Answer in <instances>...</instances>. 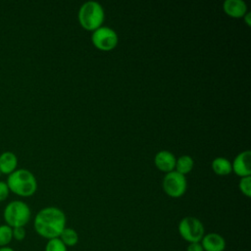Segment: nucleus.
<instances>
[{"mask_svg": "<svg viewBox=\"0 0 251 251\" xmlns=\"http://www.w3.org/2000/svg\"><path fill=\"white\" fill-rule=\"evenodd\" d=\"M33 226L41 237L48 240L57 238L66 227L65 213L57 207H45L35 215Z\"/></svg>", "mask_w": 251, "mask_h": 251, "instance_id": "nucleus-1", "label": "nucleus"}, {"mask_svg": "<svg viewBox=\"0 0 251 251\" xmlns=\"http://www.w3.org/2000/svg\"><path fill=\"white\" fill-rule=\"evenodd\" d=\"M9 190L13 193L28 197L35 193L37 189V181L33 174L25 169H18L12 172L7 178Z\"/></svg>", "mask_w": 251, "mask_h": 251, "instance_id": "nucleus-2", "label": "nucleus"}, {"mask_svg": "<svg viewBox=\"0 0 251 251\" xmlns=\"http://www.w3.org/2000/svg\"><path fill=\"white\" fill-rule=\"evenodd\" d=\"M77 18L80 25L83 28L93 31L100 27L104 22V9L97 1H86L80 6Z\"/></svg>", "mask_w": 251, "mask_h": 251, "instance_id": "nucleus-3", "label": "nucleus"}, {"mask_svg": "<svg viewBox=\"0 0 251 251\" xmlns=\"http://www.w3.org/2000/svg\"><path fill=\"white\" fill-rule=\"evenodd\" d=\"M31 212L28 205L21 200L9 202L3 212V218L9 226H25L30 220Z\"/></svg>", "mask_w": 251, "mask_h": 251, "instance_id": "nucleus-4", "label": "nucleus"}, {"mask_svg": "<svg viewBox=\"0 0 251 251\" xmlns=\"http://www.w3.org/2000/svg\"><path fill=\"white\" fill-rule=\"evenodd\" d=\"M178 233L188 243L200 242L205 234V228L202 222L192 216L184 217L178 223Z\"/></svg>", "mask_w": 251, "mask_h": 251, "instance_id": "nucleus-5", "label": "nucleus"}, {"mask_svg": "<svg viewBox=\"0 0 251 251\" xmlns=\"http://www.w3.org/2000/svg\"><path fill=\"white\" fill-rule=\"evenodd\" d=\"M162 186L166 194L173 198L182 196L187 188V181L185 176L177 173L176 171L169 172L165 175Z\"/></svg>", "mask_w": 251, "mask_h": 251, "instance_id": "nucleus-6", "label": "nucleus"}, {"mask_svg": "<svg viewBox=\"0 0 251 251\" xmlns=\"http://www.w3.org/2000/svg\"><path fill=\"white\" fill-rule=\"evenodd\" d=\"M91 41L97 49L101 51H111L117 46L119 38L117 32L113 28L101 25L93 30L91 34Z\"/></svg>", "mask_w": 251, "mask_h": 251, "instance_id": "nucleus-7", "label": "nucleus"}, {"mask_svg": "<svg viewBox=\"0 0 251 251\" xmlns=\"http://www.w3.org/2000/svg\"><path fill=\"white\" fill-rule=\"evenodd\" d=\"M251 152L249 150H245L240 152L231 163L232 171L239 176H250L251 175Z\"/></svg>", "mask_w": 251, "mask_h": 251, "instance_id": "nucleus-8", "label": "nucleus"}, {"mask_svg": "<svg viewBox=\"0 0 251 251\" xmlns=\"http://www.w3.org/2000/svg\"><path fill=\"white\" fill-rule=\"evenodd\" d=\"M176 161V156L168 150H161L157 152V154L154 157L155 166L160 171L165 172L166 174L175 170Z\"/></svg>", "mask_w": 251, "mask_h": 251, "instance_id": "nucleus-9", "label": "nucleus"}, {"mask_svg": "<svg viewBox=\"0 0 251 251\" xmlns=\"http://www.w3.org/2000/svg\"><path fill=\"white\" fill-rule=\"evenodd\" d=\"M200 243L204 251H224L226 249L225 238L216 232L204 234Z\"/></svg>", "mask_w": 251, "mask_h": 251, "instance_id": "nucleus-10", "label": "nucleus"}, {"mask_svg": "<svg viewBox=\"0 0 251 251\" xmlns=\"http://www.w3.org/2000/svg\"><path fill=\"white\" fill-rule=\"evenodd\" d=\"M225 13L231 18H243L247 13V5L243 0H225L223 3Z\"/></svg>", "mask_w": 251, "mask_h": 251, "instance_id": "nucleus-11", "label": "nucleus"}, {"mask_svg": "<svg viewBox=\"0 0 251 251\" xmlns=\"http://www.w3.org/2000/svg\"><path fill=\"white\" fill-rule=\"evenodd\" d=\"M18 165L17 156L11 151H5L0 155V173L10 175Z\"/></svg>", "mask_w": 251, "mask_h": 251, "instance_id": "nucleus-12", "label": "nucleus"}, {"mask_svg": "<svg viewBox=\"0 0 251 251\" xmlns=\"http://www.w3.org/2000/svg\"><path fill=\"white\" fill-rule=\"evenodd\" d=\"M212 170L218 176H227L232 172L231 163L225 157H217L212 161Z\"/></svg>", "mask_w": 251, "mask_h": 251, "instance_id": "nucleus-13", "label": "nucleus"}, {"mask_svg": "<svg viewBox=\"0 0 251 251\" xmlns=\"http://www.w3.org/2000/svg\"><path fill=\"white\" fill-rule=\"evenodd\" d=\"M193 166H194V161H193L192 157L189 155H182L176 159L175 171L185 176L192 171Z\"/></svg>", "mask_w": 251, "mask_h": 251, "instance_id": "nucleus-14", "label": "nucleus"}, {"mask_svg": "<svg viewBox=\"0 0 251 251\" xmlns=\"http://www.w3.org/2000/svg\"><path fill=\"white\" fill-rule=\"evenodd\" d=\"M59 238L67 247L75 246L78 242L77 232L74 228H71V227H65L64 230L62 231V233L60 234Z\"/></svg>", "mask_w": 251, "mask_h": 251, "instance_id": "nucleus-15", "label": "nucleus"}, {"mask_svg": "<svg viewBox=\"0 0 251 251\" xmlns=\"http://www.w3.org/2000/svg\"><path fill=\"white\" fill-rule=\"evenodd\" d=\"M13 240V229L8 225H0V247L9 246Z\"/></svg>", "mask_w": 251, "mask_h": 251, "instance_id": "nucleus-16", "label": "nucleus"}, {"mask_svg": "<svg viewBox=\"0 0 251 251\" xmlns=\"http://www.w3.org/2000/svg\"><path fill=\"white\" fill-rule=\"evenodd\" d=\"M45 251H68L67 246L59 237L49 239L45 245Z\"/></svg>", "mask_w": 251, "mask_h": 251, "instance_id": "nucleus-17", "label": "nucleus"}, {"mask_svg": "<svg viewBox=\"0 0 251 251\" xmlns=\"http://www.w3.org/2000/svg\"><path fill=\"white\" fill-rule=\"evenodd\" d=\"M238 187L246 197H250L251 196V176L241 177L238 183Z\"/></svg>", "mask_w": 251, "mask_h": 251, "instance_id": "nucleus-18", "label": "nucleus"}, {"mask_svg": "<svg viewBox=\"0 0 251 251\" xmlns=\"http://www.w3.org/2000/svg\"><path fill=\"white\" fill-rule=\"evenodd\" d=\"M13 239L17 241H23L25 238L26 231L25 226H18V227H13Z\"/></svg>", "mask_w": 251, "mask_h": 251, "instance_id": "nucleus-19", "label": "nucleus"}, {"mask_svg": "<svg viewBox=\"0 0 251 251\" xmlns=\"http://www.w3.org/2000/svg\"><path fill=\"white\" fill-rule=\"evenodd\" d=\"M9 192L10 190L7 183L4 181H0V202L4 201L8 197Z\"/></svg>", "mask_w": 251, "mask_h": 251, "instance_id": "nucleus-20", "label": "nucleus"}, {"mask_svg": "<svg viewBox=\"0 0 251 251\" xmlns=\"http://www.w3.org/2000/svg\"><path fill=\"white\" fill-rule=\"evenodd\" d=\"M186 251H204V250L200 242H193L188 244Z\"/></svg>", "mask_w": 251, "mask_h": 251, "instance_id": "nucleus-21", "label": "nucleus"}, {"mask_svg": "<svg viewBox=\"0 0 251 251\" xmlns=\"http://www.w3.org/2000/svg\"><path fill=\"white\" fill-rule=\"evenodd\" d=\"M250 17H251V13L250 12H247L245 15H244V20H245V22H246V24H247V25H251V21H250Z\"/></svg>", "mask_w": 251, "mask_h": 251, "instance_id": "nucleus-22", "label": "nucleus"}, {"mask_svg": "<svg viewBox=\"0 0 251 251\" xmlns=\"http://www.w3.org/2000/svg\"><path fill=\"white\" fill-rule=\"evenodd\" d=\"M0 251H15V250L10 246H4V247H0Z\"/></svg>", "mask_w": 251, "mask_h": 251, "instance_id": "nucleus-23", "label": "nucleus"}, {"mask_svg": "<svg viewBox=\"0 0 251 251\" xmlns=\"http://www.w3.org/2000/svg\"><path fill=\"white\" fill-rule=\"evenodd\" d=\"M0 174H1V173H0Z\"/></svg>", "mask_w": 251, "mask_h": 251, "instance_id": "nucleus-24", "label": "nucleus"}]
</instances>
